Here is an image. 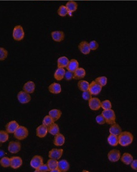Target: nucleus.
<instances>
[{"label": "nucleus", "instance_id": "nucleus-1", "mask_svg": "<svg viewBox=\"0 0 137 172\" xmlns=\"http://www.w3.org/2000/svg\"><path fill=\"white\" fill-rule=\"evenodd\" d=\"M118 144L122 147H127L133 142V136L129 132H121L118 135Z\"/></svg>", "mask_w": 137, "mask_h": 172}, {"label": "nucleus", "instance_id": "nucleus-2", "mask_svg": "<svg viewBox=\"0 0 137 172\" xmlns=\"http://www.w3.org/2000/svg\"><path fill=\"white\" fill-rule=\"evenodd\" d=\"M102 116L105 118V123L108 125H112L115 123L116 120V115L115 111L111 109L104 110L102 112Z\"/></svg>", "mask_w": 137, "mask_h": 172}, {"label": "nucleus", "instance_id": "nucleus-3", "mask_svg": "<svg viewBox=\"0 0 137 172\" xmlns=\"http://www.w3.org/2000/svg\"><path fill=\"white\" fill-rule=\"evenodd\" d=\"M29 135V131L24 126H19L17 130L14 133V137L18 140H23Z\"/></svg>", "mask_w": 137, "mask_h": 172}, {"label": "nucleus", "instance_id": "nucleus-4", "mask_svg": "<svg viewBox=\"0 0 137 172\" xmlns=\"http://www.w3.org/2000/svg\"><path fill=\"white\" fill-rule=\"evenodd\" d=\"M24 31L21 25H17L14 28L12 31V38L16 41H21L24 38Z\"/></svg>", "mask_w": 137, "mask_h": 172}, {"label": "nucleus", "instance_id": "nucleus-5", "mask_svg": "<svg viewBox=\"0 0 137 172\" xmlns=\"http://www.w3.org/2000/svg\"><path fill=\"white\" fill-rule=\"evenodd\" d=\"M89 107L93 111H97L101 108V101L98 98H91L89 100Z\"/></svg>", "mask_w": 137, "mask_h": 172}, {"label": "nucleus", "instance_id": "nucleus-6", "mask_svg": "<svg viewBox=\"0 0 137 172\" xmlns=\"http://www.w3.org/2000/svg\"><path fill=\"white\" fill-rule=\"evenodd\" d=\"M17 98L19 102L21 104L28 103L31 99L30 94L27 93L24 91H21L18 93Z\"/></svg>", "mask_w": 137, "mask_h": 172}, {"label": "nucleus", "instance_id": "nucleus-7", "mask_svg": "<svg viewBox=\"0 0 137 172\" xmlns=\"http://www.w3.org/2000/svg\"><path fill=\"white\" fill-rule=\"evenodd\" d=\"M102 89V87H101L99 84H98L94 80L92 81L90 84L89 91L92 94V95H97L101 92Z\"/></svg>", "mask_w": 137, "mask_h": 172}, {"label": "nucleus", "instance_id": "nucleus-8", "mask_svg": "<svg viewBox=\"0 0 137 172\" xmlns=\"http://www.w3.org/2000/svg\"><path fill=\"white\" fill-rule=\"evenodd\" d=\"M21 149V145L19 141H11L9 142L8 150V151L12 154H15L18 153Z\"/></svg>", "mask_w": 137, "mask_h": 172}, {"label": "nucleus", "instance_id": "nucleus-9", "mask_svg": "<svg viewBox=\"0 0 137 172\" xmlns=\"http://www.w3.org/2000/svg\"><path fill=\"white\" fill-rule=\"evenodd\" d=\"M63 151L64 150L62 148H52L49 152L48 156L49 159L59 160L62 156Z\"/></svg>", "mask_w": 137, "mask_h": 172}, {"label": "nucleus", "instance_id": "nucleus-10", "mask_svg": "<svg viewBox=\"0 0 137 172\" xmlns=\"http://www.w3.org/2000/svg\"><path fill=\"white\" fill-rule=\"evenodd\" d=\"M44 163L43 158L40 155H35L34 156L30 162V165L32 168L35 170L38 168L41 165Z\"/></svg>", "mask_w": 137, "mask_h": 172}, {"label": "nucleus", "instance_id": "nucleus-11", "mask_svg": "<svg viewBox=\"0 0 137 172\" xmlns=\"http://www.w3.org/2000/svg\"><path fill=\"white\" fill-rule=\"evenodd\" d=\"M108 159L111 162H118L121 156V154L119 150H112L108 153Z\"/></svg>", "mask_w": 137, "mask_h": 172}, {"label": "nucleus", "instance_id": "nucleus-12", "mask_svg": "<svg viewBox=\"0 0 137 172\" xmlns=\"http://www.w3.org/2000/svg\"><path fill=\"white\" fill-rule=\"evenodd\" d=\"M23 165V160L19 156H12L10 159V166L13 169H18Z\"/></svg>", "mask_w": 137, "mask_h": 172}, {"label": "nucleus", "instance_id": "nucleus-13", "mask_svg": "<svg viewBox=\"0 0 137 172\" xmlns=\"http://www.w3.org/2000/svg\"><path fill=\"white\" fill-rule=\"evenodd\" d=\"M19 125L16 121L15 120L11 121L9 123H8L5 126L6 131L8 133H14L17 130V128L19 127Z\"/></svg>", "mask_w": 137, "mask_h": 172}, {"label": "nucleus", "instance_id": "nucleus-14", "mask_svg": "<svg viewBox=\"0 0 137 172\" xmlns=\"http://www.w3.org/2000/svg\"><path fill=\"white\" fill-rule=\"evenodd\" d=\"M35 88H36V84L34 82L32 81H28L24 84L23 87V90L27 93L31 94L34 92Z\"/></svg>", "mask_w": 137, "mask_h": 172}, {"label": "nucleus", "instance_id": "nucleus-15", "mask_svg": "<svg viewBox=\"0 0 137 172\" xmlns=\"http://www.w3.org/2000/svg\"><path fill=\"white\" fill-rule=\"evenodd\" d=\"M78 48L80 51L84 54H88L91 51L89 47V43L86 41H83L80 42L78 46Z\"/></svg>", "mask_w": 137, "mask_h": 172}, {"label": "nucleus", "instance_id": "nucleus-16", "mask_svg": "<svg viewBox=\"0 0 137 172\" xmlns=\"http://www.w3.org/2000/svg\"><path fill=\"white\" fill-rule=\"evenodd\" d=\"M48 133L47 127L44 125H40L36 128V136L39 138H44Z\"/></svg>", "mask_w": 137, "mask_h": 172}, {"label": "nucleus", "instance_id": "nucleus-17", "mask_svg": "<svg viewBox=\"0 0 137 172\" xmlns=\"http://www.w3.org/2000/svg\"><path fill=\"white\" fill-rule=\"evenodd\" d=\"M52 39L56 42H61L64 39L65 35L62 31H54L51 33Z\"/></svg>", "mask_w": 137, "mask_h": 172}, {"label": "nucleus", "instance_id": "nucleus-18", "mask_svg": "<svg viewBox=\"0 0 137 172\" xmlns=\"http://www.w3.org/2000/svg\"><path fill=\"white\" fill-rule=\"evenodd\" d=\"M74 77L73 79L75 80H81L83 79L86 75V71L83 68H78L73 73Z\"/></svg>", "mask_w": 137, "mask_h": 172}, {"label": "nucleus", "instance_id": "nucleus-19", "mask_svg": "<svg viewBox=\"0 0 137 172\" xmlns=\"http://www.w3.org/2000/svg\"><path fill=\"white\" fill-rule=\"evenodd\" d=\"M54 145L58 146V147H61L64 145L65 143V137L62 133H58L57 135H55L54 138Z\"/></svg>", "mask_w": 137, "mask_h": 172}, {"label": "nucleus", "instance_id": "nucleus-20", "mask_svg": "<svg viewBox=\"0 0 137 172\" xmlns=\"http://www.w3.org/2000/svg\"><path fill=\"white\" fill-rule=\"evenodd\" d=\"M48 89H49V91L50 93H51L52 94H56V95L59 94L62 91L61 84L58 83H53L49 85Z\"/></svg>", "mask_w": 137, "mask_h": 172}, {"label": "nucleus", "instance_id": "nucleus-21", "mask_svg": "<svg viewBox=\"0 0 137 172\" xmlns=\"http://www.w3.org/2000/svg\"><path fill=\"white\" fill-rule=\"evenodd\" d=\"M49 115L55 122L61 118L62 115V111L59 109H52L49 111Z\"/></svg>", "mask_w": 137, "mask_h": 172}, {"label": "nucleus", "instance_id": "nucleus-22", "mask_svg": "<svg viewBox=\"0 0 137 172\" xmlns=\"http://www.w3.org/2000/svg\"><path fill=\"white\" fill-rule=\"evenodd\" d=\"M121 132H122L121 128L118 124L116 123L111 125V126L109 128V133L110 134H112V135L118 136L120 135V133Z\"/></svg>", "mask_w": 137, "mask_h": 172}, {"label": "nucleus", "instance_id": "nucleus-23", "mask_svg": "<svg viewBox=\"0 0 137 172\" xmlns=\"http://www.w3.org/2000/svg\"><path fill=\"white\" fill-rule=\"evenodd\" d=\"M78 68H79V62L76 59H72L69 60L67 66H66L67 70L69 71L72 73H74Z\"/></svg>", "mask_w": 137, "mask_h": 172}, {"label": "nucleus", "instance_id": "nucleus-24", "mask_svg": "<svg viewBox=\"0 0 137 172\" xmlns=\"http://www.w3.org/2000/svg\"><path fill=\"white\" fill-rule=\"evenodd\" d=\"M60 172H66L70 168V164L66 160H61L58 161V166Z\"/></svg>", "mask_w": 137, "mask_h": 172}, {"label": "nucleus", "instance_id": "nucleus-25", "mask_svg": "<svg viewBox=\"0 0 137 172\" xmlns=\"http://www.w3.org/2000/svg\"><path fill=\"white\" fill-rule=\"evenodd\" d=\"M65 6L68 11V15L72 16V13L75 12L77 10L78 5L77 3L74 1H69L66 3Z\"/></svg>", "mask_w": 137, "mask_h": 172}, {"label": "nucleus", "instance_id": "nucleus-26", "mask_svg": "<svg viewBox=\"0 0 137 172\" xmlns=\"http://www.w3.org/2000/svg\"><path fill=\"white\" fill-rule=\"evenodd\" d=\"M65 73V70L64 68H58V69L56 70V71H55L54 77L56 80L61 81L64 79Z\"/></svg>", "mask_w": 137, "mask_h": 172}, {"label": "nucleus", "instance_id": "nucleus-27", "mask_svg": "<svg viewBox=\"0 0 137 172\" xmlns=\"http://www.w3.org/2000/svg\"><path fill=\"white\" fill-rule=\"evenodd\" d=\"M120 159L124 164L127 165H129L130 163L132 162V160H133V158L131 154L128 153H125L123 154L121 156H120Z\"/></svg>", "mask_w": 137, "mask_h": 172}, {"label": "nucleus", "instance_id": "nucleus-28", "mask_svg": "<svg viewBox=\"0 0 137 172\" xmlns=\"http://www.w3.org/2000/svg\"><path fill=\"white\" fill-rule=\"evenodd\" d=\"M47 131L52 135H56L59 133V127L57 123H55L54 122L47 126Z\"/></svg>", "mask_w": 137, "mask_h": 172}, {"label": "nucleus", "instance_id": "nucleus-29", "mask_svg": "<svg viewBox=\"0 0 137 172\" xmlns=\"http://www.w3.org/2000/svg\"><path fill=\"white\" fill-rule=\"evenodd\" d=\"M107 141L110 145L112 147H117L118 145V136L111 134L107 138Z\"/></svg>", "mask_w": 137, "mask_h": 172}, {"label": "nucleus", "instance_id": "nucleus-30", "mask_svg": "<svg viewBox=\"0 0 137 172\" xmlns=\"http://www.w3.org/2000/svg\"><path fill=\"white\" fill-rule=\"evenodd\" d=\"M90 83L86 80H80L77 83L79 89L82 92H86L89 90Z\"/></svg>", "mask_w": 137, "mask_h": 172}, {"label": "nucleus", "instance_id": "nucleus-31", "mask_svg": "<svg viewBox=\"0 0 137 172\" xmlns=\"http://www.w3.org/2000/svg\"><path fill=\"white\" fill-rule=\"evenodd\" d=\"M69 60L66 56H61L58 60V68H66Z\"/></svg>", "mask_w": 137, "mask_h": 172}, {"label": "nucleus", "instance_id": "nucleus-32", "mask_svg": "<svg viewBox=\"0 0 137 172\" xmlns=\"http://www.w3.org/2000/svg\"><path fill=\"white\" fill-rule=\"evenodd\" d=\"M58 15H59L61 17H65L67 15H68V11L65 6L61 5L60 6V7L58 10Z\"/></svg>", "mask_w": 137, "mask_h": 172}, {"label": "nucleus", "instance_id": "nucleus-33", "mask_svg": "<svg viewBox=\"0 0 137 172\" xmlns=\"http://www.w3.org/2000/svg\"><path fill=\"white\" fill-rule=\"evenodd\" d=\"M47 165L48 166L50 170L56 168L58 166V161L57 160L55 159H49L47 162Z\"/></svg>", "mask_w": 137, "mask_h": 172}, {"label": "nucleus", "instance_id": "nucleus-34", "mask_svg": "<svg viewBox=\"0 0 137 172\" xmlns=\"http://www.w3.org/2000/svg\"><path fill=\"white\" fill-rule=\"evenodd\" d=\"M0 165L2 167L8 168L10 166V159L7 156H3L0 160Z\"/></svg>", "mask_w": 137, "mask_h": 172}, {"label": "nucleus", "instance_id": "nucleus-35", "mask_svg": "<svg viewBox=\"0 0 137 172\" xmlns=\"http://www.w3.org/2000/svg\"><path fill=\"white\" fill-rule=\"evenodd\" d=\"M9 139V135L6 131L0 130V143H5Z\"/></svg>", "mask_w": 137, "mask_h": 172}, {"label": "nucleus", "instance_id": "nucleus-36", "mask_svg": "<svg viewBox=\"0 0 137 172\" xmlns=\"http://www.w3.org/2000/svg\"><path fill=\"white\" fill-rule=\"evenodd\" d=\"M95 81L99 84L101 87H105L107 83V78L106 77H99L95 80Z\"/></svg>", "mask_w": 137, "mask_h": 172}, {"label": "nucleus", "instance_id": "nucleus-37", "mask_svg": "<svg viewBox=\"0 0 137 172\" xmlns=\"http://www.w3.org/2000/svg\"><path fill=\"white\" fill-rule=\"evenodd\" d=\"M101 108L104 110H107L112 108V103L108 99H105L101 102Z\"/></svg>", "mask_w": 137, "mask_h": 172}, {"label": "nucleus", "instance_id": "nucleus-38", "mask_svg": "<svg viewBox=\"0 0 137 172\" xmlns=\"http://www.w3.org/2000/svg\"><path fill=\"white\" fill-rule=\"evenodd\" d=\"M8 52L4 48L0 47V61H3L8 57Z\"/></svg>", "mask_w": 137, "mask_h": 172}, {"label": "nucleus", "instance_id": "nucleus-39", "mask_svg": "<svg viewBox=\"0 0 137 172\" xmlns=\"http://www.w3.org/2000/svg\"><path fill=\"white\" fill-rule=\"evenodd\" d=\"M54 122L53 121V120L52 119V118L49 115H47L44 118H43V125H45L46 126H49V125H51V124H52Z\"/></svg>", "mask_w": 137, "mask_h": 172}, {"label": "nucleus", "instance_id": "nucleus-40", "mask_svg": "<svg viewBox=\"0 0 137 172\" xmlns=\"http://www.w3.org/2000/svg\"><path fill=\"white\" fill-rule=\"evenodd\" d=\"M47 171H50V170L47 165V164H43L41 165L38 168L36 169L35 172H47Z\"/></svg>", "mask_w": 137, "mask_h": 172}, {"label": "nucleus", "instance_id": "nucleus-41", "mask_svg": "<svg viewBox=\"0 0 137 172\" xmlns=\"http://www.w3.org/2000/svg\"><path fill=\"white\" fill-rule=\"evenodd\" d=\"M89 47H90V50L94 51V50H96L99 48V44H98V43L97 41H95V40H93V41H91L89 43Z\"/></svg>", "mask_w": 137, "mask_h": 172}, {"label": "nucleus", "instance_id": "nucleus-42", "mask_svg": "<svg viewBox=\"0 0 137 172\" xmlns=\"http://www.w3.org/2000/svg\"><path fill=\"white\" fill-rule=\"evenodd\" d=\"M95 120H96V122H97L99 125H104L105 123H106L105 118H104V117L102 116V114L96 117Z\"/></svg>", "mask_w": 137, "mask_h": 172}, {"label": "nucleus", "instance_id": "nucleus-43", "mask_svg": "<svg viewBox=\"0 0 137 172\" xmlns=\"http://www.w3.org/2000/svg\"><path fill=\"white\" fill-rule=\"evenodd\" d=\"M73 77H74V74L72 72H71L69 71H65L64 78L67 81H70L73 79Z\"/></svg>", "mask_w": 137, "mask_h": 172}, {"label": "nucleus", "instance_id": "nucleus-44", "mask_svg": "<svg viewBox=\"0 0 137 172\" xmlns=\"http://www.w3.org/2000/svg\"><path fill=\"white\" fill-rule=\"evenodd\" d=\"M82 98H83L84 100H89V99H90L92 98V94L90 93V92L89 90L86 91V92H83V93H82Z\"/></svg>", "mask_w": 137, "mask_h": 172}, {"label": "nucleus", "instance_id": "nucleus-45", "mask_svg": "<svg viewBox=\"0 0 137 172\" xmlns=\"http://www.w3.org/2000/svg\"><path fill=\"white\" fill-rule=\"evenodd\" d=\"M130 165L131 168L133 170H137V160H133Z\"/></svg>", "mask_w": 137, "mask_h": 172}, {"label": "nucleus", "instance_id": "nucleus-46", "mask_svg": "<svg viewBox=\"0 0 137 172\" xmlns=\"http://www.w3.org/2000/svg\"><path fill=\"white\" fill-rule=\"evenodd\" d=\"M5 152L2 150H0V158L5 156Z\"/></svg>", "mask_w": 137, "mask_h": 172}, {"label": "nucleus", "instance_id": "nucleus-47", "mask_svg": "<svg viewBox=\"0 0 137 172\" xmlns=\"http://www.w3.org/2000/svg\"><path fill=\"white\" fill-rule=\"evenodd\" d=\"M50 171L51 172H60V170L58 168H54V169L50 170Z\"/></svg>", "mask_w": 137, "mask_h": 172}]
</instances>
